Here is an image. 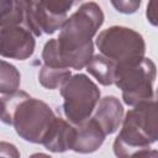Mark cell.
<instances>
[{
  "mask_svg": "<svg viewBox=\"0 0 158 158\" xmlns=\"http://www.w3.org/2000/svg\"><path fill=\"white\" fill-rule=\"evenodd\" d=\"M104 12L99 4H81L63 23L57 37L62 60L65 67L80 70L94 56L93 38L102 26Z\"/></svg>",
  "mask_w": 158,
  "mask_h": 158,
  "instance_id": "cell-1",
  "label": "cell"
},
{
  "mask_svg": "<svg viewBox=\"0 0 158 158\" xmlns=\"http://www.w3.org/2000/svg\"><path fill=\"white\" fill-rule=\"evenodd\" d=\"M1 121L11 125L26 142L42 144L57 115L52 107L27 93L19 90L14 94H1Z\"/></svg>",
  "mask_w": 158,
  "mask_h": 158,
  "instance_id": "cell-2",
  "label": "cell"
},
{
  "mask_svg": "<svg viewBox=\"0 0 158 158\" xmlns=\"http://www.w3.org/2000/svg\"><path fill=\"white\" fill-rule=\"evenodd\" d=\"M100 53L115 60L117 65H127L141 60L146 54L143 36L126 26H110L102 30L95 40Z\"/></svg>",
  "mask_w": 158,
  "mask_h": 158,
  "instance_id": "cell-3",
  "label": "cell"
},
{
  "mask_svg": "<svg viewBox=\"0 0 158 158\" xmlns=\"http://www.w3.org/2000/svg\"><path fill=\"white\" fill-rule=\"evenodd\" d=\"M63 98V114L72 123L89 118L100 101V89L86 74H72L59 88Z\"/></svg>",
  "mask_w": 158,
  "mask_h": 158,
  "instance_id": "cell-4",
  "label": "cell"
},
{
  "mask_svg": "<svg viewBox=\"0 0 158 158\" xmlns=\"http://www.w3.org/2000/svg\"><path fill=\"white\" fill-rule=\"evenodd\" d=\"M156 77L157 67L154 62L151 58L143 57L136 63L117 65L115 85L121 90L123 102L133 106L154 96L153 84Z\"/></svg>",
  "mask_w": 158,
  "mask_h": 158,
  "instance_id": "cell-5",
  "label": "cell"
},
{
  "mask_svg": "<svg viewBox=\"0 0 158 158\" xmlns=\"http://www.w3.org/2000/svg\"><path fill=\"white\" fill-rule=\"evenodd\" d=\"M36 36L25 23L0 26V53L2 58L28 59L36 48Z\"/></svg>",
  "mask_w": 158,
  "mask_h": 158,
  "instance_id": "cell-6",
  "label": "cell"
},
{
  "mask_svg": "<svg viewBox=\"0 0 158 158\" xmlns=\"http://www.w3.org/2000/svg\"><path fill=\"white\" fill-rule=\"evenodd\" d=\"M151 143L158 142V98L153 96L133 105L123 117Z\"/></svg>",
  "mask_w": 158,
  "mask_h": 158,
  "instance_id": "cell-7",
  "label": "cell"
},
{
  "mask_svg": "<svg viewBox=\"0 0 158 158\" xmlns=\"http://www.w3.org/2000/svg\"><path fill=\"white\" fill-rule=\"evenodd\" d=\"M81 0H42L37 15V37L43 33L52 35L60 30L68 19L69 10Z\"/></svg>",
  "mask_w": 158,
  "mask_h": 158,
  "instance_id": "cell-8",
  "label": "cell"
},
{
  "mask_svg": "<svg viewBox=\"0 0 158 158\" xmlns=\"http://www.w3.org/2000/svg\"><path fill=\"white\" fill-rule=\"evenodd\" d=\"M151 143L127 121H122L120 132L114 139L112 149L115 156L125 157H137V156H158L157 151L151 148Z\"/></svg>",
  "mask_w": 158,
  "mask_h": 158,
  "instance_id": "cell-9",
  "label": "cell"
},
{
  "mask_svg": "<svg viewBox=\"0 0 158 158\" xmlns=\"http://www.w3.org/2000/svg\"><path fill=\"white\" fill-rule=\"evenodd\" d=\"M74 127L75 132L72 151L77 153L86 154L98 151L107 136L104 128L93 116L80 123H74Z\"/></svg>",
  "mask_w": 158,
  "mask_h": 158,
  "instance_id": "cell-10",
  "label": "cell"
},
{
  "mask_svg": "<svg viewBox=\"0 0 158 158\" xmlns=\"http://www.w3.org/2000/svg\"><path fill=\"white\" fill-rule=\"evenodd\" d=\"M91 116L99 122L106 135L115 133L121 127L125 117L123 105L115 95H106L100 99Z\"/></svg>",
  "mask_w": 158,
  "mask_h": 158,
  "instance_id": "cell-11",
  "label": "cell"
},
{
  "mask_svg": "<svg viewBox=\"0 0 158 158\" xmlns=\"http://www.w3.org/2000/svg\"><path fill=\"white\" fill-rule=\"evenodd\" d=\"M74 132V123H72L67 118L57 116L53 126L43 139L42 146L53 153H63L69 149L72 151Z\"/></svg>",
  "mask_w": 158,
  "mask_h": 158,
  "instance_id": "cell-12",
  "label": "cell"
},
{
  "mask_svg": "<svg viewBox=\"0 0 158 158\" xmlns=\"http://www.w3.org/2000/svg\"><path fill=\"white\" fill-rule=\"evenodd\" d=\"M86 72L93 75L101 85H112L115 84L117 63L102 53L94 54L89 63L86 64Z\"/></svg>",
  "mask_w": 158,
  "mask_h": 158,
  "instance_id": "cell-13",
  "label": "cell"
},
{
  "mask_svg": "<svg viewBox=\"0 0 158 158\" xmlns=\"http://www.w3.org/2000/svg\"><path fill=\"white\" fill-rule=\"evenodd\" d=\"M72 75L69 68H54L42 64L38 70L40 84L49 90H54L62 86V84Z\"/></svg>",
  "mask_w": 158,
  "mask_h": 158,
  "instance_id": "cell-14",
  "label": "cell"
},
{
  "mask_svg": "<svg viewBox=\"0 0 158 158\" xmlns=\"http://www.w3.org/2000/svg\"><path fill=\"white\" fill-rule=\"evenodd\" d=\"M20 84L21 74L17 70V68L14 64L2 59L0 69V93L14 94L20 90Z\"/></svg>",
  "mask_w": 158,
  "mask_h": 158,
  "instance_id": "cell-15",
  "label": "cell"
},
{
  "mask_svg": "<svg viewBox=\"0 0 158 158\" xmlns=\"http://www.w3.org/2000/svg\"><path fill=\"white\" fill-rule=\"evenodd\" d=\"M25 23V14L19 0H0V26Z\"/></svg>",
  "mask_w": 158,
  "mask_h": 158,
  "instance_id": "cell-16",
  "label": "cell"
},
{
  "mask_svg": "<svg viewBox=\"0 0 158 158\" xmlns=\"http://www.w3.org/2000/svg\"><path fill=\"white\" fill-rule=\"evenodd\" d=\"M19 2L21 4V7L25 14V25H27L37 37L36 21H37V15H38L42 0H19Z\"/></svg>",
  "mask_w": 158,
  "mask_h": 158,
  "instance_id": "cell-17",
  "label": "cell"
},
{
  "mask_svg": "<svg viewBox=\"0 0 158 158\" xmlns=\"http://www.w3.org/2000/svg\"><path fill=\"white\" fill-rule=\"evenodd\" d=\"M114 9L123 15H132L139 9L142 0H110Z\"/></svg>",
  "mask_w": 158,
  "mask_h": 158,
  "instance_id": "cell-18",
  "label": "cell"
},
{
  "mask_svg": "<svg viewBox=\"0 0 158 158\" xmlns=\"http://www.w3.org/2000/svg\"><path fill=\"white\" fill-rule=\"evenodd\" d=\"M146 19L152 26L158 27V0H148L146 7Z\"/></svg>",
  "mask_w": 158,
  "mask_h": 158,
  "instance_id": "cell-19",
  "label": "cell"
},
{
  "mask_svg": "<svg viewBox=\"0 0 158 158\" xmlns=\"http://www.w3.org/2000/svg\"><path fill=\"white\" fill-rule=\"evenodd\" d=\"M154 96H156V98H158V88H157V91H156V94H154Z\"/></svg>",
  "mask_w": 158,
  "mask_h": 158,
  "instance_id": "cell-20",
  "label": "cell"
}]
</instances>
